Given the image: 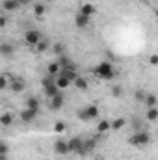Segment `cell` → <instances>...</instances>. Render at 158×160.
I'll use <instances>...</instances> for the list:
<instances>
[{"label":"cell","instance_id":"9","mask_svg":"<svg viewBox=\"0 0 158 160\" xmlns=\"http://www.w3.org/2000/svg\"><path fill=\"white\" fill-rule=\"evenodd\" d=\"M82 147H84V140H82L80 136H75V138H71V140H69V149H71V153L80 155Z\"/></svg>","mask_w":158,"mask_h":160},{"label":"cell","instance_id":"5","mask_svg":"<svg viewBox=\"0 0 158 160\" xmlns=\"http://www.w3.org/2000/svg\"><path fill=\"white\" fill-rule=\"evenodd\" d=\"M41 39H43V38H41L39 30H26V32H24V41H26V45H30V47H36Z\"/></svg>","mask_w":158,"mask_h":160},{"label":"cell","instance_id":"23","mask_svg":"<svg viewBox=\"0 0 158 160\" xmlns=\"http://www.w3.org/2000/svg\"><path fill=\"white\" fill-rule=\"evenodd\" d=\"M11 123H13L11 114H7V112H6V114H2V116H0V125H2V127H9Z\"/></svg>","mask_w":158,"mask_h":160},{"label":"cell","instance_id":"29","mask_svg":"<svg viewBox=\"0 0 158 160\" xmlns=\"http://www.w3.org/2000/svg\"><path fill=\"white\" fill-rule=\"evenodd\" d=\"M7 153H9L7 143L6 142H0V157H7Z\"/></svg>","mask_w":158,"mask_h":160},{"label":"cell","instance_id":"18","mask_svg":"<svg viewBox=\"0 0 158 160\" xmlns=\"http://www.w3.org/2000/svg\"><path fill=\"white\" fill-rule=\"evenodd\" d=\"M2 8H4V11H15L17 8H21V4L17 0H4Z\"/></svg>","mask_w":158,"mask_h":160},{"label":"cell","instance_id":"13","mask_svg":"<svg viewBox=\"0 0 158 160\" xmlns=\"http://www.w3.org/2000/svg\"><path fill=\"white\" fill-rule=\"evenodd\" d=\"M62 73V65L58 63V62H50L48 65H47V75H52V77H58Z\"/></svg>","mask_w":158,"mask_h":160},{"label":"cell","instance_id":"11","mask_svg":"<svg viewBox=\"0 0 158 160\" xmlns=\"http://www.w3.org/2000/svg\"><path fill=\"white\" fill-rule=\"evenodd\" d=\"M60 75H63L65 78H69L71 82H75V80H77V78L80 77L75 65H71V67H65V69H62V73H60Z\"/></svg>","mask_w":158,"mask_h":160},{"label":"cell","instance_id":"35","mask_svg":"<svg viewBox=\"0 0 158 160\" xmlns=\"http://www.w3.org/2000/svg\"><path fill=\"white\" fill-rule=\"evenodd\" d=\"M17 2H19V4H21V6H24V4H28V2H30V0H17Z\"/></svg>","mask_w":158,"mask_h":160},{"label":"cell","instance_id":"30","mask_svg":"<svg viewBox=\"0 0 158 160\" xmlns=\"http://www.w3.org/2000/svg\"><path fill=\"white\" fill-rule=\"evenodd\" d=\"M54 130H56L58 134H62V132L65 130V123H62V121H58V123L54 125Z\"/></svg>","mask_w":158,"mask_h":160},{"label":"cell","instance_id":"26","mask_svg":"<svg viewBox=\"0 0 158 160\" xmlns=\"http://www.w3.org/2000/svg\"><path fill=\"white\" fill-rule=\"evenodd\" d=\"M45 11H47V8H45L43 4H34V15H36V17H43Z\"/></svg>","mask_w":158,"mask_h":160},{"label":"cell","instance_id":"16","mask_svg":"<svg viewBox=\"0 0 158 160\" xmlns=\"http://www.w3.org/2000/svg\"><path fill=\"white\" fill-rule=\"evenodd\" d=\"M108 130H112V121H108V119L99 121V125H97V132H101V134H106Z\"/></svg>","mask_w":158,"mask_h":160},{"label":"cell","instance_id":"22","mask_svg":"<svg viewBox=\"0 0 158 160\" xmlns=\"http://www.w3.org/2000/svg\"><path fill=\"white\" fill-rule=\"evenodd\" d=\"M13 50H15V47H13L11 43H2V45H0V52H2V56H9Z\"/></svg>","mask_w":158,"mask_h":160},{"label":"cell","instance_id":"6","mask_svg":"<svg viewBox=\"0 0 158 160\" xmlns=\"http://www.w3.org/2000/svg\"><path fill=\"white\" fill-rule=\"evenodd\" d=\"M37 110H32V108H24V110H21V114H19V118H21V121L22 123H32V121H36V118H37Z\"/></svg>","mask_w":158,"mask_h":160},{"label":"cell","instance_id":"31","mask_svg":"<svg viewBox=\"0 0 158 160\" xmlns=\"http://www.w3.org/2000/svg\"><path fill=\"white\" fill-rule=\"evenodd\" d=\"M7 82H9V77H7V75H2V78H0V88L6 89V88H7Z\"/></svg>","mask_w":158,"mask_h":160},{"label":"cell","instance_id":"32","mask_svg":"<svg viewBox=\"0 0 158 160\" xmlns=\"http://www.w3.org/2000/svg\"><path fill=\"white\" fill-rule=\"evenodd\" d=\"M149 65H158V56H151L149 58Z\"/></svg>","mask_w":158,"mask_h":160},{"label":"cell","instance_id":"12","mask_svg":"<svg viewBox=\"0 0 158 160\" xmlns=\"http://www.w3.org/2000/svg\"><path fill=\"white\" fill-rule=\"evenodd\" d=\"M24 88H26V84H24L22 78H13L11 80V91H13V93H21V91H24Z\"/></svg>","mask_w":158,"mask_h":160},{"label":"cell","instance_id":"10","mask_svg":"<svg viewBox=\"0 0 158 160\" xmlns=\"http://www.w3.org/2000/svg\"><path fill=\"white\" fill-rule=\"evenodd\" d=\"M95 145H97V140H95V138L84 140V147H82V151H80V157H87L89 153H93Z\"/></svg>","mask_w":158,"mask_h":160},{"label":"cell","instance_id":"3","mask_svg":"<svg viewBox=\"0 0 158 160\" xmlns=\"http://www.w3.org/2000/svg\"><path fill=\"white\" fill-rule=\"evenodd\" d=\"M97 116H99V108L95 104H87L82 110H78V118L82 121H91V119H95Z\"/></svg>","mask_w":158,"mask_h":160},{"label":"cell","instance_id":"2","mask_svg":"<svg viewBox=\"0 0 158 160\" xmlns=\"http://www.w3.org/2000/svg\"><path fill=\"white\" fill-rule=\"evenodd\" d=\"M151 142V134L147 130H136L130 138H128V143L130 145H136V147H143Z\"/></svg>","mask_w":158,"mask_h":160},{"label":"cell","instance_id":"28","mask_svg":"<svg viewBox=\"0 0 158 160\" xmlns=\"http://www.w3.org/2000/svg\"><path fill=\"white\" fill-rule=\"evenodd\" d=\"M123 93H125V89H123V88H121V86H114V88H112V95H114V97H123Z\"/></svg>","mask_w":158,"mask_h":160},{"label":"cell","instance_id":"20","mask_svg":"<svg viewBox=\"0 0 158 160\" xmlns=\"http://www.w3.org/2000/svg\"><path fill=\"white\" fill-rule=\"evenodd\" d=\"M143 101H145V104H147V108H155L156 106V95L155 93H147L145 97H143Z\"/></svg>","mask_w":158,"mask_h":160},{"label":"cell","instance_id":"4","mask_svg":"<svg viewBox=\"0 0 158 160\" xmlns=\"http://www.w3.org/2000/svg\"><path fill=\"white\" fill-rule=\"evenodd\" d=\"M54 151H56V155H60V157H67V155L71 153V149H69V140H56V142H54Z\"/></svg>","mask_w":158,"mask_h":160},{"label":"cell","instance_id":"21","mask_svg":"<svg viewBox=\"0 0 158 160\" xmlns=\"http://www.w3.org/2000/svg\"><path fill=\"white\" fill-rule=\"evenodd\" d=\"M73 84H75V88H77V89H87V88H89V80H86L84 77H78Z\"/></svg>","mask_w":158,"mask_h":160},{"label":"cell","instance_id":"17","mask_svg":"<svg viewBox=\"0 0 158 160\" xmlns=\"http://www.w3.org/2000/svg\"><path fill=\"white\" fill-rule=\"evenodd\" d=\"M80 13H84V15H87V17H93V13H95V6L89 4V2H86V4L80 6Z\"/></svg>","mask_w":158,"mask_h":160},{"label":"cell","instance_id":"8","mask_svg":"<svg viewBox=\"0 0 158 160\" xmlns=\"http://www.w3.org/2000/svg\"><path fill=\"white\" fill-rule=\"evenodd\" d=\"M91 24V17H87V15H84V13H77L75 15V26L77 28H87Z\"/></svg>","mask_w":158,"mask_h":160},{"label":"cell","instance_id":"34","mask_svg":"<svg viewBox=\"0 0 158 160\" xmlns=\"http://www.w3.org/2000/svg\"><path fill=\"white\" fill-rule=\"evenodd\" d=\"M6 24H7V19H6V17H0V26H2V28H4V26H6Z\"/></svg>","mask_w":158,"mask_h":160},{"label":"cell","instance_id":"1","mask_svg":"<svg viewBox=\"0 0 158 160\" xmlns=\"http://www.w3.org/2000/svg\"><path fill=\"white\" fill-rule=\"evenodd\" d=\"M95 73H97V77H99V78H102V80H112L114 77H116L114 65H112L110 62H101V63L97 65Z\"/></svg>","mask_w":158,"mask_h":160},{"label":"cell","instance_id":"15","mask_svg":"<svg viewBox=\"0 0 158 160\" xmlns=\"http://www.w3.org/2000/svg\"><path fill=\"white\" fill-rule=\"evenodd\" d=\"M71 84H73V82H71L69 78H65L63 75H58V77H56V86H58V88H60L62 91H63V89H67V88H69Z\"/></svg>","mask_w":158,"mask_h":160},{"label":"cell","instance_id":"25","mask_svg":"<svg viewBox=\"0 0 158 160\" xmlns=\"http://www.w3.org/2000/svg\"><path fill=\"white\" fill-rule=\"evenodd\" d=\"M126 125V121L123 119V118H117V119L112 121V130H119V128H123Z\"/></svg>","mask_w":158,"mask_h":160},{"label":"cell","instance_id":"27","mask_svg":"<svg viewBox=\"0 0 158 160\" xmlns=\"http://www.w3.org/2000/svg\"><path fill=\"white\" fill-rule=\"evenodd\" d=\"M47 48H48V43H47V41H43V39L36 45V52H45Z\"/></svg>","mask_w":158,"mask_h":160},{"label":"cell","instance_id":"36","mask_svg":"<svg viewBox=\"0 0 158 160\" xmlns=\"http://www.w3.org/2000/svg\"><path fill=\"white\" fill-rule=\"evenodd\" d=\"M0 160H7V157H0Z\"/></svg>","mask_w":158,"mask_h":160},{"label":"cell","instance_id":"33","mask_svg":"<svg viewBox=\"0 0 158 160\" xmlns=\"http://www.w3.org/2000/svg\"><path fill=\"white\" fill-rule=\"evenodd\" d=\"M54 52L56 54H63V47L62 45H54Z\"/></svg>","mask_w":158,"mask_h":160},{"label":"cell","instance_id":"7","mask_svg":"<svg viewBox=\"0 0 158 160\" xmlns=\"http://www.w3.org/2000/svg\"><path fill=\"white\" fill-rule=\"evenodd\" d=\"M63 102H65V97H63L62 93H58L56 97L48 99V108H50L52 112H56V110H62V108H63Z\"/></svg>","mask_w":158,"mask_h":160},{"label":"cell","instance_id":"14","mask_svg":"<svg viewBox=\"0 0 158 160\" xmlns=\"http://www.w3.org/2000/svg\"><path fill=\"white\" fill-rule=\"evenodd\" d=\"M43 89H45V95H47L48 99H52V97H56L58 93H62V89H60V88H58L56 84H50V86H45Z\"/></svg>","mask_w":158,"mask_h":160},{"label":"cell","instance_id":"24","mask_svg":"<svg viewBox=\"0 0 158 160\" xmlns=\"http://www.w3.org/2000/svg\"><path fill=\"white\" fill-rule=\"evenodd\" d=\"M145 118H147V121H156V119H158V110H156V106H155V108H147V114H145Z\"/></svg>","mask_w":158,"mask_h":160},{"label":"cell","instance_id":"19","mask_svg":"<svg viewBox=\"0 0 158 160\" xmlns=\"http://www.w3.org/2000/svg\"><path fill=\"white\" fill-rule=\"evenodd\" d=\"M26 106L32 108V110H37V112L41 110V102H39L37 97H28V99H26Z\"/></svg>","mask_w":158,"mask_h":160}]
</instances>
